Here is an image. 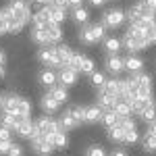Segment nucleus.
I'll list each match as a JSON object with an SVG mask.
<instances>
[{"label":"nucleus","instance_id":"1","mask_svg":"<svg viewBox=\"0 0 156 156\" xmlns=\"http://www.w3.org/2000/svg\"><path fill=\"white\" fill-rule=\"evenodd\" d=\"M34 29H31V40L34 42H40L44 46H52L62 40V29L60 25L48 21V17L44 15V11L34 12Z\"/></svg>","mask_w":156,"mask_h":156},{"label":"nucleus","instance_id":"2","mask_svg":"<svg viewBox=\"0 0 156 156\" xmlns=\"http://www.w3.org/2000/svg\"><path fill=\"white\" fill-rule=\"evenodd\" d=\"M2 15H4L6 25H9V34H19L31 21V9L25 0H11L4 6Z\"/></svg>","mask_w":156,"mask_h":156},{"label":"nucleus","instance_id":"3","mask_svg":"<svg viewBox=\"0 0 156 156\" xmlns=\"http://www.w3.org/2000/svg\"><path fill=\"white\" fill-rule=\"evenodd\" d=\"M0 108H2V112H11V115H19V117H29L31 115L29 100L17 96V94L0 96Z\"/></svg>","mask_w":156,"mask_h":156},{"label":"nucleus","instance_id":"4","mask_svg":"<svg viewBox=\"0 0 156 156\" xmlns=\"http://www.w3.org/2000/svg\"><path fill=\"white\" fill-rule=\"evenodd\" d=\"M58 123H60V129H62V131L79 127L81 123H85V119H83V106H79V104L69 106L65 112H62V117H60Z\"/></svg>","mask_w":156,"mask_h":156},{"label":"nucleus","instance_id":"5","mask_svg":"<svg viewBox=\"0 0 156 156\" xmlns=\"http://www.w3.org/2000/svg\"><path fill=\"white\" fill-rule=\"evenodd\" d=\"M60 131V123L50 117H40L37 121H34V135H40V137H46L52 142L54 133Z\"/></svg>","mask_w":156,"mask_h":156},{"label":"nucleus","instance_id":"6","mask_svg":"<svg viewBox=\"0 0 156 156\" xmlns=\"http://www.w3.org/2000/svg\"><path fill=\"white\" fill-rule=\"evenodd\" d=\"M131 108L137 117H142L144 121L152 123L156 121V102L154 98H137L135 102H131Z\"/></svg>","mask_w":156,"mask_h":156},{"label":"nucleus","instance_id":"7","mask_svg":"<svg viewBox=\"0 0 156 156\" xmlns=\"http://www.w3.org/2000/svg\"><path fill=\"white\" fill-rule=\"evenodd\" d=\"M156 15V0H137L133 4L129 12H127V19H142V17H154Z\"/></svg>","mask_w":156,"mask_h":156},{"label":"nucleus","instance_id":"8","mask_svg":"<svg viewBox=\"0 0 156 156\" xmlns=\"http://www.w3.org/2000/svg\"><path fill=\"white\" fill-rule=\"evenodd\" d=\"M104 34H106V27L102 23H92V25H85L83 29L79 31V40H81V44L92 46V44L100 42L104 37Z\"/></svg>","mask_w":156,"mask_h":156},{"label":"nucleus","instance_id":"9","mask_svg":"<svg viewBox=\"0 0 156 156\" xmlns=\"http://www.w3.org/2000/svg\"><path fill=\"white\" fill-rule=\"evenodd\" d=\"M121 44L125 46V48L129 50V52H137V50H144L148 46V42H146V37L142 34H137V31H133V29H127V34L125 37L121 40Z\"/></svg>","mask_w":156,"mask_h":156},{"label":"nucleus","instance_id":"10","mask_svg":"<svg viewBox=\"0 0 156 156\" xmlns=\"http://www.w3.org/2000/svg\"><path fill=\"white\" fill-rule=\"evenodd\" d=\"M67 67L75 69L77 73H92L94 71V60L90 56H85V54H81V52H73V56Z\"/></svg>","mask_w":156,"mask_h":156},{"label":"nucleus","instance_id":"11","mask_svg":"<svg viewBox=\"0 0 156 156\" xmlns=\"http://www.w3.org/2000/svg\"><path fill=\"white\" fill-rule=\"evenodd\" d=\"M37 58H40L42 65H46L48 69H52V67H62V65H60V58H58L56 46H44V48H40Z\"/></svg>","mask_w":156,"mask_h":156},{"label":"nucleus","instance_id":"12","mask_svg":"<svg viewBox=\"0 0 156 156\" xmlns=\"http://www.w3.org/2000/svg\"><path fill=\"white\" fill-rule=\"evenodd\" d=\"M125 19H127V15L121 9H110V11H106L102 15V25L106 29H117V27H121L125 23Z\"/></svg>","mask_w":156,"mask_h":156},{"label":"nucleus","instance_id":"13","mask_svg":"<svg viewBox=\"0 0 156 156\" xmlns=\"http://www.w3.org/2000/svg\"><path fill=\"white\" fill-rule=\"evenodd\" d=\"M29 142H31V150H34L37 156H50L52 152H54V144H52L50 140H46V137L31 135Z\"/></svg>","mask_w":156,"mask_h":156},{"label":"nucleus","instance_id":"14","mask_svg":"<svg viewBox=\"0 0 156 156\" xmlns=\"http://www.w3.org/2000/svg\"><path fill=\"white\" fill-rule=\"evenodd\" d=\"M42 11H44V15L48 17V21H52V23H56V25H60L65 19H67V9L56 6V4H46Z\"/></svg>","mask_w":156,"mask_h":156},{"label":"nucleus","instance_id":"15","mask_svg":"<svg viewBox=\"0 0 156 156\" xmlns=\"http://www.w3.org/2000/svg\"><path fill=\"white\" fill-rule=\"evenodd\" d=\"M100 92H104L112 98H121L123 96V79H108L100 85Z\"/></svg>","mask_w":156,"mask_h":156},{"label":"nucleus","instance_id":"16","mask_svg":"<svg viewBox=\"0 0 156 156\" xmlns=\"http://www.w3.org/2000/svg\"><path fill=\"white\" fill-rule=\"evenodd\" d=\"M56 77H58L60 85H65V87H73V85L77 83L79 73L75 71V69H71V67H60V71H58Z\"/></svg>","mask_w":156,"mask_h":156},{"label":"nucleus","instance_id":"17","mask_svg":"<svg viewBox=\"0 0 156 156\" xmlns=\"http://www.w3.org/2000/svg\"><path fill=\"white\" fill-rule=\"evenodd\" d=\"M119 119H125V117H131V112H133V108H131V104L127 102V100H123V98H119L115 104H112V108H110Z\"/></svg>","mask_w":156,"mask_h":156},{"label":"nucleus","instance_id":"18","mask_svg":"<svg viewBox=\"0 0 156 156\" xmlns=\"http://www.w3.org/2000/svg\"><path fill=\"white\" fill-rule=\"evenodd\" d=\"M15 133H17L19 137H25V140H29V137L34 135V121L29 119V117H23V119H21V123L17 125Z\"/></svg>","mask_w":156,"mask_h":156},{"label":"nucleus","instance_id":"19","mask_svg":"<svg viewBox=\"0 0 156 156\" xmlns=\"http://www.w3.org/2000/svg\"><path fill=\"white\" fill-rule=\"evenodd\" d=\"M102 108L98 106V104H92V106H83V119L85 123H98V121L102 119Z\"/></svg>","mask_w":156,"mask_h":156},{"label":"nucleus","instance_id":"20","mask_svg":"<svg viewBox=\"0 0 156 156\" xmlns=\"http://www.w3.org/2000/svg\"><path fill=\"white\" fill-rule=\"evenodd\" d=\"M48 94L62 104V102L69 100V87H65V85H52V87H48Z\"/></svg>","mask_w":156,"mask_h":156},{"label":"nucleus","instance_id":"21","mask_svg":"<svg viewBox=\"0 0 156 156\" xmlns=\"http://www.w3.org/2000/svg\"><path fill=\"white\" fill-rule=\"evenodd\" d=\"M42 108H44L46 115H54V112L60 108V102H58V100H54L50 94H44V96H42Z\"/></svg>","mask_w":156,"mask_h":156},{"label":"nucleus","instance_id":"22","mask_svg":"<svg viewBox=\"0 0 156 156\" xmlns=\"http://www.w3.org/2000/svg\"><path fill=\"white\" fill-rule=\"evenodd\" d=\"M106 69H108L110 73H117V75H119V73L125 69L123 58H119V54H108V58H106Z\"/></svg>","mask_w":156,"mask_h":156},{"label":"nucleus","instance_id":"23","mask_svg":"<svg viewBox=\"0 0 156 156\" xmlns=\"http://www.w3.org/2000/svg\"><path fill=\"white\" fill-rule=\"evenodd\" d=\"M23 117H19V115H11V112H2V117H0V123L4 125V127H9L11 131L17 129V125L21 123Z\"/></svg>","mask_w":156,"mask_h":156},{"label":"nucleus","instance_id":"24","mask_svg":"<svg viewBox=\"0 0 156 156\" xmlns=\"http://www.w3.org/2000/svg\"><path fill=\"white\" fill-rule=\"evenodd\" d=\"M37 79H40V83L44 85V87H52V85H56V79L58 77H56V73L52 71V69H44V71L40 73Z\"/></svg>","mask_w":156,"mask_h":156},{"label":"nucleus","instance_id":"25","mask_svg":"<svg viewBox=\"0 0 156 156\" xmlns=\"http://www.w3.org/2000/svg\"><path fill=\"white\" fill-rule=\"evenodd\" d=\"M123 65H125V69L127 71H131V73H137V71H142V67H144V60L140 58V56H127V58L123 60Z\"/></svg>","mask_w":156,"mask_h":156},{"label":"nucleus","instance_id":"26","mask_svg":"<svg viewBox=\"0 0 156 156\" xmlns=\"http://www.w3.org/2000/svg\"><path fill=\"white\" fill-rule=\"evenodd\" d=\"M121 40L119 37H106L104 40V50H106L108 54H119V50H121Z\"/></svg>","mask_w":156,"mask_h":156},{"label":"nucleus","instance_id":"27","mask_svg":"<svg viewBox=\"0 0 156 156\" xmlns=\"http://www.w3.org/2000/svg\"><path fill=\"white\" fill-rule=\"evenodd\" d=\"M108 137H110L112 142H117V144H123V140H125V129L117 123L115 127H110V129H108Z\"/></svg>","mask_w":156,"mask_h":156},{"label":"nucleus","instance_id":"28","mask_svg":"<svg viewBox=\"0 0 156 156\" xmlns=\"http://www.w3.org/2000/svg\"><path fill=\"white\" fill-rule=\"evenodd\" d=\"M56 50H58V58H60V65H62V67H67L75 50H73V48H69V46H56Z\"/></svg>","mask_w":156,"mask_h":156},{"label":"nucleus","instance_id":"29","mask_svg":"<svg viewBox=\"0 0 156 156\" xmlns=\"http://www.w3.org/2000/svg\"><path fill=\"white\" fill-rule=\"evenodd\" d=\"M52 144H54V150H62V148H67L69 144V137H67V133L60 129L58 133H54V137H52Z\"/></svg>","mask_w":156,"mask_h":156},{"label":"nucleus","instance_id":"30","mask_svg":"<svg viewBox=\"0 0 156 156\" xmlns=\"http://www.w3.org/2000/svg\"><path fill=\"white\" fill-rule=\"evenodd\" d=\"M87 19H90L87 9H83V6H75L73 9V21L75 23H87Z\"/></svg>","mask_w":156,"mask_h":156},{"label":"nucleus","instance_id":"31","mask_svg":"<svg viewBox=\"0 0 156 156\" xmlns=\"http://www.w3.org/2000/svg\"><path fill=\"white\" fill-rule=\"evenodd\" d=\"M100 121H102L108 129H110V127H115V125L119 123V117H117V115H115V112L108 108V110H104V112H102V119H100Z\"/></svg>","mask_w":156,"mask_h":156},{"label":"nucleus","instance_id":"32","mask_svg":"<svg viewBox=\"0 0 156 156\" xmlns=\"http://www.w3.org/2000/svg\"><path fill=\"white\" fill-rule=\"evenodd\" d=\"M142 146H144L146 152H156V137L154 135H150V133L146 131L144 137H142Z\"/></svg>","mask_w":156,"mask_h":156},{"label":"nucleus","instance_id":"33","mask_svg":"<svg viewBox=\"0 0 156 156\" xmlns=\"http://www.w3.org/2000/svg\"><path fill=\"white\" fill-rule=\"evenodd\" d=\"M106 81V77H104V73H100V71H92L90 73V83L92 85H96V87H100V85Z\"/></svg>","mask_w":156,"mask_h":156},{"label":"nucleus","instance_id":"34","mask_svg":"<svg viewBox=\"0 0 156 156\" xmlns=\"http://www.w3.org/2000/svg\"><path fill=\"white\" fill-rule=\"evenodd\" d=\"M137 140H140L137 129H129V131H125V140H123V144H135Z\"/></svg>","mask_w":156,"mask_h":156},{"label":"nucleus","instance_id":"35","mask_svg":"<svg viewBox=\"0 0 156 156\" xmlns=\"http://www.w3.org/2000/svg\"><path fill=\"white\" fill-rule=\"evenodd\" d=\"M0 156H23V148L19 144H11V148L4 152V154H0Z\"/></svg>","mask_w":156,"mask_h":156},{"label":"nucleus","instance_id":"36","mask_svg":"<svg viewBox=\"0 0 156 156\" xmlns=\"http://www.w3.org/2000/svg\"><path fill=\"white\" fill-rule=\"evenodd\" d=\"M85 156H106V152H104L102 146H90L85 150Z\"/></svg>","mask_w":156,"mask_h":156},{"label":"nucleus","instance_id":"37","mask_svg":"<svg viewBox=\"0 0 156 156\" xmlns=\"http://www.w3.org/2000/svg\"><path fill=\"white\" fill-rule=\"evenodd\" d=\"M4 34H9V25H6V19L0 11V36H4Z\"/></svg>","mask_w":156,"mask_h":156},{"label":"nucleus","instance_id":"38","mask_svg":"<svg viewBox=\"0 0 156 156\" xmlns=\"http://www.w3.org/2000/svg\"><path fill=\"white\" fill-rule=\"evenodd\" d=\"M4 140H11V129L0 125V142H4Z\"/></svg>","mask_w":156,"mask_h":156},{"label":"nucleus","instance_id":"39","mask_svg":"<svg viewBox=\"0 0 156 156\" xmlns=\"http://www.w3.org/2000/svg\"><path fill=\"white\" fill-rule=\"evenodd\" d=\"M11 144H12V140H4V142H0V154H4V152L11 148Z\"/></svg>","mask_w":156,"mask_h":156},{"label":"nucleus","instance_id":"40","mask_svg":"<svg viewBox=\"0 0 156 156\" xmlns=\"http://www.w3.org/2000/svg\"><path fill=\"white\" fill-rule=\"evenodd\" d=\"M148 133L156 137V121H152V123H150V127H148Z\"/></svg>","mask_w":156,"mask_h":156},{"label":"nucleus","instance_id":"41","mask_svg":"<svg viewBox=\"0 0 156 156\" xmlns=\"http://www.w3.org/2000/svg\"><path fill=\"white\" fill-rule=\"evenodd\" d=\"M81 2H83V0H67V4L73 6V9H75V6H81Z\"/></svg>","mask_w":156,"mask_h":156},{"label":"nucleus","instance_id":"42","mask_svg":"<svg viewBox=\"0 0 156 156\" xmlns=\"http://www.w3.org/2000/svg\"><path fill=\"white\" fill-rule=\"evenodd\" d=\"M6 65V54H4V50H0V67H4Z\"/></svg>","mask_w":156,"mask_h":156},{"label":"nucleus","instance_id":"43","mask_svg":"<svg viewBox=\"0 0 156 156\" xmlns=\"http://www.w3.org/2000/svg\"><path fill=\"white\" fill-rule=\"evenodd\" d=\"M110 156H127V152H125V150H112Z\"/></svg>","mask_w":156,"mask_h":156},{"label":"nucleus","instance_id":"44","mask_svg":"<svg viewBox=\"0 0 156 156\" xmlns=\"http://www.w3.org/2000/svg\"><path fill=\"white\" fill-rule=\"evenodd\" d=\"M90 2H92V4H94V6H100V4H104V2H106V0H90Z\"/></svg>","mask_w":156,"mask_h":156},{"label":"nucleus","instance_id":"45","mask_svg":"<svg viewBox=\"0 0 156 156\" xmlns=\"http://www.w3.org/2000/svg\"><path fill=\"white\" fill-rule=\"evenodd\" d=\"M4 75H6V69H4V67H0V79H2Z\"/></svg>","mask_w":156,"mask_h":156}]
</instances>
